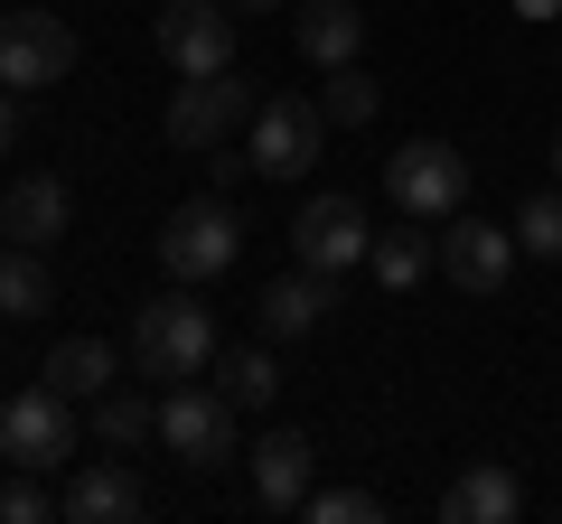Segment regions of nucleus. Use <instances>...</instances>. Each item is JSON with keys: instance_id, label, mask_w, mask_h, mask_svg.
<instances>
[{"instance_id": "f257e3e1", "label": "nucleus", "mask_w": 562, "mask_h": 524, "mask_svg": "<svg viewBox=\"0 0 562 524\" xmlns=\"http://www.w3.org/2000/svg\"><path fill=\"white\" fill-rule=\"evenodd\" d=\"M132 365L150 384H179L198 365H216V309L188 300V291H160L150 309H132Z\"/></svg>"}, {"instance_id": "f03ea898", "label": "nucleus", "mask_w": 562, "mask_h": 524, "mask_svg": "<svg viewBox=\"0 0 562 524\" xmlns=\"http://www.w3.org/2000/svg\"><path fill=\"white\" fill-rule=\"evenodd\" d=\"M262 103H254V84L235 76V66H225V76H188V84H169V141L179 150H225L244 132V122H254Z\"/></svg>"}, {"instance_id": "7ed1b4c3", "label": "nucleus", "mask_w": 562, "mask_h": 524, "mask_svg": "<svg viewBox=\"0 0 562 524\" xmlns=\"http://www.w3.org/2000/svg\"><path fill=\"white\" fill-rule=\"evenodd\" d=\"M235 253H244V225H235V206H225V197L169 206V225H160L169 282H216V272H235Z\"/></svg>"}, {"instance_id": "20e7f679", "label": "nucleus", "mask_w": 562, "mask_h": 524, "mask_svg": "<svg viewBox=\"0 0 562 524\" xmlns=\"http://www.w3.org/2000/svg\"><path fill=\"white\" fill-rule=\"evenodd\" d=\"M160 449L188 468H225L235 459V403H225V384H169L160 394Z\"/></svg>"}, {"instance_id": "39448f33", "label": "nucleus", "mask_w": 562, "mask_h": 524, "mask_svg": "<svg viewBox=\"0 0 562 524\" xmlns=\"http://www.w3.org/2000/svg\"><path fill=\"white\" fill-rule=\"evenodd\" d=\"M0 459L10 468H66L76 459V403L57 384H29V394L0 403Z\"/></svg>"}, {"instance_id": "423d86ee", "label": "nucleus", "mask_w": 562, "mask_h": 524, "mask_svg": "<svg viewBox=\"0 0 562 524\" xmlns=\"http://www.w3.org/2000/svg\"><path fill=\"white\" fill-rule=\"evenodd\" d=\"M384 187H394L403 216L441 225V216H460V206H469V160L450 141H403L394 160H384Z\"/></svg>"}, {"instance_id": "0eeeda50", "label": "nucleus", "mask_w": 562, "mask_h": 524, "mask_svg": "<svg viewBox=\"0 0 562 524\" xmlns=\"http://www.w3.org/2000/svg\"><path fill=\"white\" fill-rule=\"evenodd\" d=\"M66 66H76V29L57 10H0V84L10 94L66 84Z\"/></svg>"}, {"instance_id": "6e6552de", "label": "nucleus", "mask_w": 562, "mask_h": 524, "mask_svg": "<svg viewBox=\"0 0 562 524\" xmlns=\"http://www.w3.org/2000/svg\"><path fill=\"white\" fill-rule=\"evenodd\" d=\"M319 141H328L319 94H272L254 113V169L262 179H310V169H319Z\"/></svg>"}, {"instance_id": "1a4fd4ad", "label": "nucleus", "mask_w": 562, "mask_h": 524, "mask_svg": "<svg viewBox=\"0 0 562 524\" xmlns=\"http://www.w3.org/2000/svg\"><path fill=\"white\" fill-rule=\"evenodd\" d=\"M431 253H441V272L469 291V300H487V291H506V272H516V225H487V216H441V235H431Z\"/></svg>"}, {"instance_id": "9d476101", "label": "nucleus", "mask_w": 562, "mask_h": 524, "mask_svg": "<svg viewBox=\"0 0 562 524\" xmlns=\"http://www.w3.org/2000/svg\"><path fill=\"white\" fill-rule=\"evenodd\" d=\"M291 253L310 262V272H347V262L375 253V225H366L357 197H338V187H319V197L291 216Z\"/></svg>"}, {"instance_id": "9b49d317", "label": "nucleus", "mask_w": 562, "mask_h": 524, "mask_svg": "<svg viewBox=\"0 0 562 524\" xmlns=\"http://www.w3.org/2000/svg\"><path fill=\"white\" fill-rule=\"evenodd\" d=\"M160 57L179 76H225L235 66V0H169L160 10Z\"/></svg>"}, {"instance_id": "f8f14e48", "label": "nucleus", "mask_w": 562, "mask_h": 524, "mask_svg": "<svg viewBox=\"0 0 562 524\" xmlns=\"http://www.w3.org/2000/svg\"><path fill=\"white\" fill-rule=\"evenodd\" d=\"M57 505H66V524H140L150 515V487H140L122 459H85Z\"/></svg>"}, {"instance_id": "ddd939ff", "label": "nucleus", "mask_w": 562, "mask_h": 524, "mask_svg": "<svg viewBox=\"0 0 562 524\" xmlns=\"http://www.w3.org/2000/svg\"><path fill=\"white\" fill-rule=\"evenodd\" d=\"M338 309V272H281V282H262V300H254V319H262V338H319V319Z\"/></svg>"}, {"instance_id": "4468645a", "label": "nucleus", "mask_w": 562, "mask_h": 524, "mask_svg": "<svg viewBox=\"0 0 562 524\" xmlns=\"http://www.w3.org/2000/svg\"><path fill=\"white\" fill-rule=\"evenodd\" d=\"M244 459H254V505H262V515H301L310 478H319V459H310L301 431H262Z\"/></svg>"}, {"instance_id": "2eb2a0df", "label": "nucleus", "mask_w": 562, "mask_h": 524, "mask_svg": "<svg viewBox=\"0 0 562 524\" xmlns=\"http://www.w3.org/2000/svg\"><path fill=\"white\" fill-rule=\"evenodd\" d=\"M441 515L450 524H516L525 515V478H516V468H497V459H469L460 478L441 487Z\"/></svg>"}, {"instance_id": "dca6fc26", "label": "nucleus", "mask_w": 562, "mask_h": 524, "mask_svg": "<svg viewBox=\"0 0 562 524\" xmlns=\"http://www.w3.org/2000/svg\"><path fill=\"white\" fill-rule=\"evenodd\" d=\"M0 235H10V243H57V235H66V179L20 169L10 197H0Z\"/></svg>"}, {"instance_id": "f3484780", "label": "nucleus", "mask_w": 562, "mask_h": 524, "mask_svg": "<svg viewBox=\"0 0 562 524\" xmlns=\"http://www.w3.org/2000/svg\"><path fill=\"white\" fill-rule=\"evenodd\" d=\"M291 38H301V57L319 66V76H328V66H357V47H366V10H357V0H310L301 20H291Z\"/></svg>"}, {"instance_id": "a211bd4d", "label": "nucleus", "mask_w": 562, "mask_h": 524, "mask_svg": "<svg viewBox=\"0 0 562 524\" xmlns=\"http://www.w3.org/2000/svg\"><path fill=\"white\" fill-rule=\"evenodd\" d=\"M113 375H122V356L103 338H57L47 346V365H38V384H57L66 403H94V394H113Z\"/></svg>"}, {"instance_id": "6ab92c4d", "label": "nucleus", "mask_w": 562, "mask_h": 524, "mask_svg": "<svg viewBox=\"0 0 562 524\" xmlns=\"http://www.w3.org/2000/svg\"><path fill=\"white\" fill-rule=\"evenodd\" d=\"M216 384H225V403H235V412H262L281 394V356H272V346H225Z\"/></svg>"}, {"instance_id": "aec40b11", "label": "nucleus", "mask_w": 562, "mask_h": 524, "mask_svg": "<svg viewBox=\"0 0 562 524\" xmlns=\"http://www.w3.org/2000/svg\"><path fill=\"white\" fill-rule=\"evenodd\" d=\"M47 300H57V282H47L38 243H10L0 253V319H47Z\"/></svg>"}, {"instance_id": "412c9836", "label": "nucleus", "mask_w": 562, "mask_h": 524, "mask_svg": "<svg viewBox=\"0 0 562 524\" xmlns=\"http://www.w3.org/2000/svg\"><path fill=\"white\" fill-rule=\"evenodd\" d=\"M94 441H103V449L160 441V403H150V394H94Z\"/></svg>"}, {"instance_id": "4be33fe9", "label": "nucleus", "mask_w": 562, "mask_h": 524, "mask_svg": "<svg viewBox=\"0 0 562 524\" xmlns=\"http://www.w3.org/2000/svg\"><path fill=\"white\" fill-rule=\"evenodd\" d=\"M375 76H366V66H328V84H319V113L338 122V132H366V122H375Z\"/></svg>"}, {"instance_id": "5701e85b", "label": "nucleus", "mask_w": 562, "mask_h": 524, "mask_svg": "<svg viewBox=\"0 0 562 524\" xmlns=\"http://www.w3.org/2000/svg\"><path fill=\"white\" fill-rule=\"evenodd\" d=\"M366 262H375V282H384V291H413L422 272H441L431 235H375V253H366Z\"/></svg>"}, {"instance_id": "b1692460", "label": "nucleus", "mask_w": 562, "mask_h": 524, "mask_svg": "<svg viewBox=\"0 0 562 524\" xmlns=\"http://www.w3.org/2000/svg\"><path fill=\"white\" fill-rule=\"evenodd\" d=\"M516 243L543 262H562V187H535V197L516 206Z\"/></svg>"}, {"instance_id": "393cba45", "label": "nucleus", "mask_w": 562, "mask_h": 524, "mask_svg": "<svg viewBox=\"0 0 562 524\" xmlns=\"http://www.w3.org/2000/svg\"><path fill=\"white\" fill-rule=\"evenodd\" d=\"M301 515H310V524H375L384 497H366V487H310Z\"/></svg>"}, {"instance_id": "a878e982", "label": "nucleus", "mask_w": 562, "mask_h": 524, "mask_svg": "<svg viewBox=\"0 0 562 524\" xmlns=\"http://www.w3.org/2000/svg\"><path fill=\"white\" fill-rule=\"evenodd\" d=\"M47 515H66V505L38 487V468H20V478L0 487V524H47Z\"/></svg>"}, {"instance_id": "bb28decb", "label": "nucleus", "mask_w": 562, "mask_h": 524, "mask_svg": "<svg viewBox=\"0 0 562 524\" xmlns=\"http://www.w3.org/2000/svg\"><path fill=\"white\" fill-rule=\"evenodd\" d=\"M10 150H20V94L0 84V160H10Z\"/></svg>"}, {"instance_id": "cd10ccee", "label": "nucleus", "mask_w": 562, "mask_h": 524, "mask_svg": "<svg viewBox=\"0 0 562 524\" xmlns=\"http://www.w3.org/2000/svg\"><path fill=\"white\" fill-rule=\"evenodd\" d=\"M553 10H562V0H516V20H553Z\"/></svg>"}, {"instance_id": "c85d7f7f", "label": "nucleus", "mask_w": 562, "mask_h": 524, "mask_svg": "<svg viewBox=\"0 0 562 524\" xmlns=\"http://www.w3.org/2000/svg\"><path fill=\"white\" fill-rule=\"evenodd\" d=\"M235 10H281V0H235Z\"/></svg>"}, {"instance_id": "c756f323", "label": "nucleus", "mask_w": 562, "mask_h": 524, "mask_svg": "<svg viewBox=\"0 0 562 524\" xmlns=\"http://www.w3.org/2000/svg\"><path fill=\"white\" fill-rule=\"evenodd\" d=\"M553 179H562V132H553Z\"/></svg>"}]
</instances>
